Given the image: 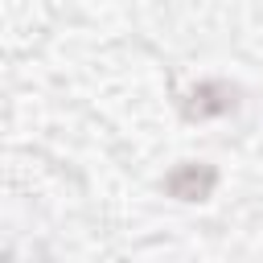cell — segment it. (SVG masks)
I'll list each match as a JSON object with an SVG mask.
<instances>
[{"label": "cell", "instance_id": "cell-1", "mask_svg": "<svg viewBox=\"0 0 263 263\" xmlns=\"http://www.w3.org/2000/svg\"><path fill=\"white\" fill-rule=\"evenodd\" d=\"M234 107H238V86H230V82H222V78H205V82H197V86L181 99V115H185L189 123L230 115Z\"/></svg>", "mask_w": 263, "mask_h": 263}, {"label": "cell", "instance_id": "cell-2", "mask_svg": "<svg viewBox=\"0 0 263 263\" xmlns=\"http://www.w3.org/2000/svg\"><path fill=\"white\" fill-rule=\"evenodd\" d=\"M218 189V168L205 160H185L164 177V193L177 201H205Z\"/></svg>", "mask_w": 263, "mask_h": 263}]
</instances>
